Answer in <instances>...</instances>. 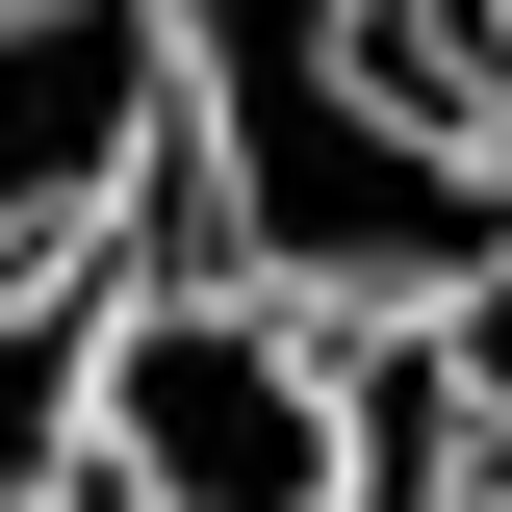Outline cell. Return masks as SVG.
<instances>
[{"label":"cell","instance_id":"1","mask_svg":"<svg viewBox=\"0 0 512 512\" xmlns=\"http://www.w3.org/2000/svg\"><path fill=\"white\" fill-rule=\"evenodd\" d=\"M154 26H180V256H231L333 333L512 308V180L410 103L384 0H154Z\"/></svg>","mask_w":512,"mask_h":512},{"label":"cell","instance_id":"2","mask_svg":"<svg viewBox=\"0 0 512 512\" xmlns=\"http://www.w3.org/2000/svg\"><path fill=\"white\" fill-rule=\"evenodd\" d=\"M103 512H333L359 487V333L231 282V256H103V410H77Z\"/></svg>","mask_w":512,"mask_h":512},{"label":"cell","instance_id":"3","mask_svg":"<svg viewBox=\"0 0 512 512\" xmlns=\"http://www.w3.org/2000/svg\"><path fill=\"white\" fill-rule=\"evenodd\" d=\"M154 154H180V26L154 0H0V282L128 256Z\"/></svg>","mask_w":512,"mask_h":512},{"label":"cell","instance_id":"4","mask_svg":"<svg viewBox=\"0 0 512 512\" xmlns=\"http://www.w3.org/2000/svg\"><path fill=\"white\" fill-rule=\"evenodd\" d=\"M77 410H103V256L0 282V512H77Z\"/></svg>","mask_w":512,"mask_h":512},{"label":"cell","instance_id":"5","mask_svg":"<svg viewBox=\"0 0 512 512\" xmlns=\"http://www.w3.org/2000/svg\"><path fill=\"white\" fill-rule=\"evenodd\" d=\"M333 512H461V333H359V487Z\"/></svg>","mask_w":512,"mask_h":512},{"label":"cell","instance_id":"6","mask_svg":"<svg viewBox=\"0 0 512 512\" xmlns=\"http://www.w3.org/2000/svg\"><path fill=\"white\" fill-rule=\"evenodd\" d=\"M384 52H410V103L512 180V0H384Z\"/></svg>","mask_w":512,"mask_h":512},{"label":"cell","instance_id":"7","mask_svg":"<svg viewBox=\"0 0 512 512\" xmlns=\"http://www.w3.org/2000/svg\"><path fill=\"white\" fill-rule=\"evenodd\" d=\"M461 512H512V461H487V487H461Z\"/></svg>","mask_w":512,"mask_h":512},{"label":"cell","instance_id":"8","mask_svg":"<svg viewBox=\"0 0 512 512\" xmlns=\"http://www.w3.org/2000/svg\"><path fill=\"white\" fill-rule=\"evenodd\" d=\"M77 512H103V487H77Z\"/></svg>","mask_w":512,"mask_h":512},{"label":"cell","instance_id":"9","mask_svg":"<svg viewBox=\"0 0 512 512\" xmlns=\"http://www.w3.org/2000/svg\"><path fill=\"white\" fill-rule=\"evenodd\" d=\"M487 333H512V308H487Z\"/></svg>","mask_w":512,"mask_h":512}]
</instances>
